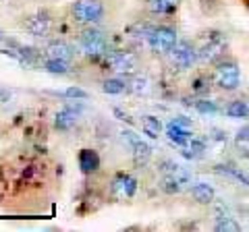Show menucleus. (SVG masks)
Returning <instances> with one entry per match:
<instances>
[{"instance_id": "1", "label": "nucleus", "mask_w": 249, "mask_h": 232, "mask_svg": "<svg viewBox=\"0 0 249 232\" xmlns=\"http://www.w3.org/2000/svg\"><path fill=\"white\" fill-rule=\"evenodd\" d=\"M71 15L77 23H100L104 19V4L102 0H75Z\"/></svg>"}, {"instance_id": "10", "label": "nucleus", "mask_w": 249, "mask_h": 232, "mask_svg": "<svg viewBox=\"0 0 249 232\" xmlns=\"http://www.w3.org/2000/svg\"><path fill=\"white\" fill-rule=\"evenodd\" d=\"M46 56L65 60V63H71L73 56H75V50L67 42H50L48 48H46Z\"/></svg>"}, {"instance_id": "22", "label": "nucleus", "mask_w": 249, "mask_h": 232, "mask_svg": "<svg viewBox=\"0 0 249 232\" xmlns=\"http://www.w3.org/2000/svg\"><path fill=\"white\" fill-rule=\"evenodd\" d=\"M44 68L52 75H67L69 73V63L65 60H58V58H48L44 63Z\"/></svg>"}, {"instance_id": "16", "label": "nucleus", "mask_w": 249, "mask_h": 232, "mask_svg": "<svg viewBox=\"0 0 249 232\" xmlns=\"http://www.w3.org/2000/svg\"><path fill=\"white\" fill-rule=\"evenodd\" d=\"M166 137H168V141L175 143V145H185L191 139L189 131H187L185 127L175 125V122H170V125L166 127Z\"/></svg>"}, {"instance_id": "8", "label": "nucleus", "mask_w": 249, "mask_h": 232, "mask_svg": "<svg viewBox=\"0 0 249 232\" xmlns=\"http://www.w3.org/2000/svg\"><path fill=\"white\" fill-rule=\"evenodd\" d=\"M50 27H52V23L48 19V15H44V13H37L25 21V29L36 37H46L50 33Z\"/></svg>"}, {"instance_id": "21", "label": "nucleus", "mask_w": 249, "mask_h": 232, "mask_svg": "<svg viewBox=\"0 0 249 232\" xmlns=\"http://www.w3.org/2000/svg\"><path fill=\"white\" fill-rule=\"evenodd\" d=\"M129 89L133 91V94H137V96H145V94H150V79H147V77L137 75V77H133V79H131Z\"/></svg>"}, {"instance_id": "2", "label": "nucleus", "mask_w": 249, "mask_h": 232, "mask_svg": "<svg viewBox=\"0 0 249 232\" xmlns=\"http://www.w3.org/2000/svg\"><path fill=\"white\" fill-rule=\"evenodd\" d=\"M214 83L224 91H235L241 83V73L237 63L232 60H220L214 71Z\"/></svg>"}, {"instance_id": "13", "label": "nucleus", "mask_w": 249, "mask_h": 232, "mask_svg": "<svg viewBox=\"0 0 249 232\" xmlns=\"http://www.w3.org/2000/svg\"><path fill=\"white\" fill-rule=\"evenodd\" d=\"M77 116H79V114H77L75 108H62V110L56 114V120H54V125H56L58 131H69V129L75 127Z\"/></svg>"}, {"instance_id": "26", "label": "nucleus", "mask_w": 249, "mask_h": 232, "mask_svg": "<svg viewBox=\"0 0 249 232\" xmlns=\"http://www.w3.org/2000/svg\"><path fill=\"white\" fill-rule=\"evenodd\" d=\"M214 228H216L218 232H222V230H224V232H229V230H231V232H237V230H241V226H239V224L232 220V218H222Z\"/></svg>"}, {"instance_id": "20", "label": "nucleus", "mask_w": 249, "mask_h": 232, "mask_svg": "<svg viewBox=\"0 0 249 232\" xmlns=\"http://www.w3.org/2000/svg\"><path fill=\"white\" fill-rule=\"evenodd\" d=\"M227 114L231 118H247L249 116V104L243 102V99H235L227 106Z\"/></svg>"}, {"instance_id": "33", "label": "nucleus", "mask_w": 249, "mask_h": 232, "mask_svg": "<svg viewBox=\"0 0 249 232\" xmlns=\"http://www.w3.org/2000/svg\"><path fill=\"white\" fill-rule=\"evenodd\" d=\"M247 4H249V0H247Z\"/></svg>"}, {"instance_id": "7", "label": "nucleus", "mask_w": 249, "mask_h": 232, "mask_svg": "<svg viewBox=\"0 0 249 232\" xmlns=\"http://www.w3.org/2000/svg\"><path fill=\"white\" fill-rule=\"evenodd\" d=\"M108 65L116 73H133V68L137 65V56L133 52H123V50L112 52V54H108Z\"/></svg>"}, {"instance_id": "25", "label": "nucleus", "mask_w": 249, "mask_h": 232, "mask_svg": "<svg viewBox=\"0 0 249 232\" xmlns=\"http://www.w3.org/2000/svg\"><path fill=\"white\" fill-rule=\"evenodd\" d=\"M160 189L162 191H166V193H178L181 191V182H178L175 176H166V179H162V182H160Z\"/></svg>"}, {"instance_id": "9", "label": "nucleus", "mask_w": 249, "mask_h": 232, "mask_svg": "<svg viewBox=\"0 0 249 232\" xmlns=\"http://www.w3.org/2000/svg\"><path fill=\"white\" fill-rule=\"evenodd\" d=\"M224 54V44L220 40H210L208 44L201 46V50L197 52V58L201 63H218Z\"/></svg>"}, {"instance_id": "23", "label": "nucleus", "mask_w": 249, "mask_h": 232, "mask_svg": "<svg viewBox=\"0 0 249 232\" xmlns=\"http://www.w3.org/2000/svg\"><path fill=\"white\" fill-rule=\"evenodd\" d=\"M104 94H110V96H119L123 94L124 89H127V83H124L123 79H106L104 85H102Z\"/></svg>"}, {"instance_id": "32", "label": "nucleus", "mask_w": 249, "mask_h": 232, "mask_svg": "<svg viewBox=\"0 0 249 232\" xmlns=\"http://www.w3.org/2000/svg\"><path fill=\"white\" fill-rule=\"evenodd\" d=\"M2 40H4V33H2V32H0V42H2Z\"/></svg>"}, {"instance_id": "30", "label": "nucleus", "mask_w": 249, "mask_h": 232, "mask_svg": "<svg viewBox=\"0 0 249 232\" xmlns=\"http://www.w3.org/2000/svg\"><path fill=\"white\" fill-rule=\"evenodd\" d=\"M237 139H239V141H245V143H249V125H247V127H243V129H239Z\"/></svg>"}, {"instance_id": "6", "label": "nucleus", "mask_w": 249, "mask_h": 232, "mask_svg": "<svg viewBox=\"0 0 249 232\" xmlns=\"http://www.w3.org/2000/svg\"><path fill=\"white\" fill-rule=\"evenodd\" d=\"M112 195L114 197H119V199H131L135 195V191H137V181L133 179L131 174H116L114 176V181H112Z\"/></svg>"}, {"instance_id": "31", "label": "nucleus", "mask_w": 249, "mask_h": 232, "mask_svg": "<svg viewBox=\"0 0 249 232\" xmlns=\"http://www.w3.org/2000/svg\"><path fill=\"white\" fill-rule=\"evenodd\" d=\"M173 122H175V125H178V127H185V129H187V127H189V125H191V120H185V118H183V116H177V118H175Z\"/></svg>"}, {"instance_id": "3", "label": "nucleus", "mask_w": 249, "mask_h": 232, "mask_svg": "<svg viewBox=\"0 0 249 232\" xmlns=\"http://www.w3.org/2000/svg\"><path fill=\"white\" fill-rule=\"evenodd\" d=\"M79 48L83 54H88L89 58H100L108 54V40L104 37L102 32L96 29H85L79 35Z\"/></svg>"}, {"instance_id": "4", "label": "nucleus", "mask_w": 249, "mask_h": 232, "mask_svg": "<svg viewBox=\"0 0 249 232\" xmlns=\"http://www.w3.org/2000/svg\"><path fill=\"white\" fill-rule=\"evenodd\" d=\"M147 42H150L152 52L166 54L177 46V32L168 25H160V27H156L147 33Z\"/></svg>"}, {"instance_id": "14", "label": "nucleus", "mask_w": 249, "mask_h": 232, "mask_svg": "<svg viewBox=\"0 0 249 232\" xmlns=\"http://www.w3.org/2000/svg\"><path fill=\"white\" fill-rule=\"evenodd\" d=\"M147 9L154 15H173L178 9V0H147Z\"/></svg>"}, {"instance_id": "12", "label": "nucleus", "mask_w": 249, "mask_h": 232, "mask_svg": "<svg viewBox=\"0 0 249 232\" xmlns=\"http://www.w3.org/2000/svg\"><path fill=\"white\" fill-rule=\"evenodd\" d=\"M191 195H193V199H196L197 203L208 205V203H212L214 201V187L212 184H208V182H196L191 187Z\"/></svg>"}, {"instance_id": "17", "label": "nucleus", "mask_w": 249, "mask_h": 232, "mask_svg": "<svg viewBox=\"0 0 249 232\" xmlns=\"http://www.w3.org/2000/svg\"><path fill=\"white\" fill-rule=\"evenodd\" d=\"M142 129L150 139H158L162 135V122H160V118H156V116H143Z\"/></svg>"}, {"instance_id": "11", "label": "nucleus", "mask_w": 249, "mask_h": 232, "mask_svg": "<svg viewBox=\"0 0 249 232\" xmlns=\"http://www.w3.org/2000/svg\"><path fill=\"white\" fill-rule=\"evenodd\" d=\"M77 160H79V168H81L83 174H91L100 168V156L93 149H88V148L81 149Z\"/></svg>"}, {"instance_id": "29", "label": "nucleus", "mask_w": 249, "mask_h": 232, "mask_svg": "<svg viewBox=\"0 0 249 232\" xmlns=\"http://www.w3.org/2000/svg\"><path fill=\"white\" fill-rule=\"evenodd\" d=\"M206 85H210V79H208V77H197V79L193 81V91L201 94V91H206Z\"/></svg>"}, {"instance_id": "28", "label": "nucleus", "mask_w": 249, "mask_h": 232, "mask_svg": "<svg viewBox=\"0 0 249 232\" xmlns=\"http://www.w3.org/2000/svg\"><path fill=\"white\" fill-rule=\"evenodd\" d=\"M121 139H123V143H127L131 149H133V145L139 141V137L133 133V131H123V133H121Z\"/></svg>"}, {"instance_id": "27", "label": "nucleus", "mask_w": 249, "mask_h": 232, "mask_svg": "<svg viewBox=\"0 0 249 232\" xmlns=\"http://www.w3.org/2000/svg\"><path fill=\"white\" fill-rule=\"evenodd\" d=\"M62 96L65 98H71V99H88V91L85 89H81V87H69V89H65L62 91Z\"/></svg>"}, {"instance_id": "19", "label": "nucleus", "mask_w": 249, "mask_h": 232, "mask_svg": "<svg viewBox=\"0 0 249 232\" xmlns=\"http://www.w3.org/2000/svg\"><path fill=\"white\" fill-rule=\"evenodd\" d=\"M152 158V148L147 145L145 141H139L133 145V160H135V164L137 166H143V164H147V160Z\"/></svg>"}, {"instance_id": "15", "label": "nucleus", "mask_w": 249, "mask_h": 232, "mask_svg": "<svg viewBox=\"0 0 249 232\" xmlns=\"http://www.w3.org/2000/svg\"><path fill=\"white\" fill-rule=\"evenodd\" d=\"M216 172L222 174V176H227V179H232V181H237L241 184H245V187H249V176L241 168L229 166V164H220V166H216Z\"/></svg>"}, {"instance_id": "5", "label": "nucleus", "mask_w": 249, "mask_h": 232, "mask_svg": "<svg viewBox=\"0 0 249 232\" xmlns=\"http://www.w3.org/2000/svg\"><path fill=\"white\" fill-rule=\"evenodd\" d=\"M170 54H173V65L178 68V71L191 68L193 63H196V58H197V52L189 42H177V46L170 50Z\"/></svg>"}, {"instance_id": "18", "label": "nucleus", "mask_w": 249, "mask_h": 232, "mask_svg": "<svg viewBox=\"0 0 249 232\" xmlns=\"http://www.w3.org/2000/svg\"><path fill=\"white\" fill-rule=\"evenodd\" d=\"M181 153H183V156L185 158H199L201 156V153H204L206 151V143L204 141H199V139H189V141H187L185 145H181Z\"/></svg>"}, {"instance_id": "24", "label": "nucleus", "mask_w": 249, "mask_h": 232, "mask_svg": "<svg viewBox=\"0 0 249 232\" xmlns=\"http://www.w3.org/2000/svg\"><path fill=\"white\" fill-rule=\"evenodd\" d=\"M193 106H196V110L199 114H216L218 112V106L214 102H210V99H197Z\"/></svg>"}]
</instances>
